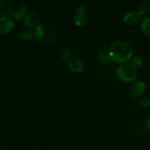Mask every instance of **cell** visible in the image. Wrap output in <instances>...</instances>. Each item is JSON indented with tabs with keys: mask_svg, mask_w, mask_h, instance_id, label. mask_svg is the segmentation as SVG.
Masks as SVG:
<instances>
[{
	"mask_svg": "<svg viewBox=\"0 0 150 150\" xmlns=\"http://www.w3.org/2000/svg\"><path fill=\"white\" fill-rule=\"evenodd\" d=\"M34 33L29 29H23L19 33V38L23 41H30L34 37Z\"/></svg>",
	"mask_w": 150,
	"mask_h": 150,
	"instance_id": "14",
	"label": "cell"
},
{
	"mask_svg": "<svg viewBox=\"0 0 150 150\" xmlns=\"http://www.w3.org/2000/svg\"><path fill=\"white\" fill-rule=\"evenodd\" d=\"M34 35L38 41L45 43H51L57 39V32L55 29L48 23L38 25L35 28Z\"/></svg>",
	"mask_w": 150,
	"mask_h": 150,
	"instance_id": "2",
	"label": "cell"
},
{
	"mask_svg": "<svg viewBox=\"0 0 150 150\" xmlns=\"http://www.w3.org/2000/svg\"><path fill=\"white\" fill-rule=\"evenodd\" d=\"M143 59L139 56H136V57H133L130 61V64L133 66L135 68L136 67H140L143 65Z\"/></svg>",
	"mask_w": 150,
	"mask_h": 150,
	"instance_id": "15",
	"label": "cell"
},
{
	"mask_svg": "<svg viewBox=\"0 0 150 150\" xmlns=\"http://www.w3.org/2000/svg\"><path fill=\"white\" fill-rule=\"evenodd\" d=\"M13 4L10 0H0V15L6 16L13 12Z\"/></svg>",
	"mask_w": 150,
	"mask_h": 150,
	"instance_id": "11",
	"label": "cell"
},
{
	"mask_svg": "<svg viewBox=\"0 0 150 150\" xmlns=\"http://www.w3.org/2000/svg\"><path fill=\"white\" fill-rule=\"evenodd\" d=\"M141 29L144 35L150 39V18H145L141 25Z\"/></svg>",
	"mask_w": 150,
	"mask_h": 150,
	"instance_id": "13",
	"label": "cell"
},
{
	"mask_svg": "<svg viewBox=\"0 0 150 150\" xmlns=\"http://www.w3.org/2000/svg\"><path fill=\"white\" fill-rule=\"evenodd\" d=\"M15 26V22L13 18L7 16L0 18V34L5 35L9 33Z\"/></svg>",
	"mask_w": 150,
	"mask_h": 150,
	"instance_id": "6",
	"label": "cell"
},
{
	"mask_svg": "<svg viewBox=\"0 0 150 150\" xmlns=\"http://www.w3.org/2000/svg\"><path fill=\"white\" fill-rule=\"evenodd\" d=\"M138 103L142 107H149L150 106V98L148 96H143L139 100Z\"/></svg>",
	"mask_w": 150,
	"mask_h": 150,
	"instance_id": "16",
	"label": "cell"
},
{
	"mask_svg": "<svg viewBox=\"0 0 150 150\" xmlns=\"http://www.w3.org/2000/svg\"><path fill=\"white\" fill-rule=\"evenodd\" d=\"M117 76L120 80L126 82H132L137 77V71L132 64L123 63L117 68Z\"/></svg>",
	"mask_w": 150,
	"mask_h": 150,
	"instance_id": "3",
	"label": "cell"
},
{
	"mask_svg": "<svg viewBox=\"0 0 150 150\" xmlns=\"http://www.w3.org/2000/svg\"><path fill=\"white\" fill-rule=\"evenodd\" d=\"M146 88V84L143 81H137L130 86V93L133 97H139L144 93Z\"/></svg>",
	"mask_w": 150,
	"mask_h": 150,
	"instance_id": "7",
	"label": "cell"
},
{
	"mask_svg": "<svg viewBox=\"0 0 150 150\" xmlns=\"http://www.w3.org/2000/svg\"><path fill=\"white\" fill-rule=\"evenodd\" d=\"M143 2L147 7L148 6H150V0H144V1H143Z\"/></svg>",
	"mask_w": 150,
	"mask_h": 150,
	"instance_id": "20",
	"label": "cell"
},
{
	"mask_svg": "<svg viewBox=\"0 0 150 150\" xmlns=\"http://www.w3.org/2000/svg\"><path fill=\"white\" fill-rule=\"evenodd\" d=\"M98 60L102 64H108L111 61L109 51L105 48H100L98 51Z\"/></svg>",
	"mask_w": 150,
	"mask_h": 150,
	"instance_id": "12",
	"label": "cell"
},
{
	"mask_svg": "<svg viewBox=\"0 0 150 150\" xmlns=\"http://www.w3.org/2000/svg\"><path fill=\"white\" fill-rule=\"evenodd\" d=\"M68 68L73 73H81L84 70V64L79 58H72L68 61Z\"/></svg>",
	"mask_w": 150,
	"mask_h": 150,
	"instance_id": "8",
	"label": "cell"
},
{
	"mask_svg": "<svg viewBox=\"0 0 150 150\" xmlns=\"http://www.w3.org/2000/svg\"><path fill=\"white\" fill-rule=\"evenodd\" d=\"M149 8H148L147 6H146L145 4L144 5H141L140 7H139V10H138V12H139L142 16V15L146 14V13H149Z\"/></svg>",
	"mask_w": 150,
	"mask_h": 150,
	"instance_id": "18",
	"label": "cell"
},
{
	"mask_svg": "<svg viewBox=\"0 0 150 150\" xmlns=\"http://www.w3.org/2000/svg\"><path fill=\"white\" fill-rule=\"evenodd\" d=\"M26 11H27V7H26V4H22V3L16 4L12 12L13 17L16 20H21L23 18H24L25 16H26Z\"/></svg>",
	"mask_w": 150,
	"mask_h": 150,
	"instance_id": "9",
	"label": "cell"
},
{
	"mask_svg": "<svg viewBox=\"0 0 150 150\" xmlns=\"http://www.w3.org/2000/svg\"><path fill=\"white\" fill-rule=\"evenodd\" d=\"M145 125H146V128L149 129L150 130V115L146 118V122H145Z\"/></svg>",
	"mask_w": 150,
	"mask_h": 150,
	"instance_id": "19",
	"label": "cell"
},
{
	"mask_svg": "<svg viewBox=\"0 0 150 150\" xmlns=\"http://www.w3.org/2000/svg\"><path fill=\"white\" fill-rule=\"evenodd\" d=\"M62 59L63 61H69V58L70 57V52L68 50H64V51H62L61 54Z\"/></svg>",
	"mask_w": 150,
	"mask_h": 150,
	"instance_id": "17",
	"label": "cell"
},
{
	"mask_svg": "<svg viewBox=\"0 0 150 150\" xmlns=\"http://www.w3.org/2000/svg\"><path fill=\"white\" fill-rule=\"evenodd\" d=\"M142 150H149V149H142Z\"/></svg>",
	"mask_w": 150,
	"mask_h": 150,
	"instance_id": "21",
	"label": "cell"
},
{
	"mask_svg": "<svg viewBox=\"0 0 150 150\" xmlns=\"http://www.w3.org/2000/svg\"><path fill=\"white\" fill-rule=\"evenodd\" d=\"M40 21V16L39 13L37 12H32L25 16L23 23L26 27L32 29V28H35V26L37 27L38 26Z\"/></svg>",
	"mask_w": 150,
	"mask_h": 150,
	"instance_id": "5",
	"label": "cell"
},
{
	"mask_svg": "<svg viewBox=\"0 0 150 150\" xmlns=\"http://www.w3.org/2000/svg\"><path fill=\"white\" fill-rule=\"evenodd\" d=\"M141 18H142V15L136 11H131L130 13H127L125 16H124V21L127 24L129 25H133L136 24L140 21Z\"/></svg>",
	"mask_w": 150,
	"mask_h": 150,
	"instance_id": "10",
	"label": "cell"
},
{
	"mask_svg": "<svg viewBox=\"0 0 150 150\" xmlns=\"http://www.w3.org/2000/svg\"><path fill=\"white\" fill-rule=\"evenodd\" d=\"M89 21L88 9L84 5H81L77 9L74 16V21L78 26H84L87 25Z\"/></svg>",
	"mask_w": 150,
	"mask_h": 150,
	"instance_id": "4",
	"label": "cell"
},
{
	"mask_svg": "<svg viewBox=\"0 0 150 150\" xmlns=\"http://www.w3.org/2000/svg\"><path fill=\"white\" fill-rule=\"evenodd\" d=\"M133 50L131 45L126 41L118 40L110 46L109 54L111 60L117 63H125L132 59Z\"/></svg>",
	"mask_w": 150,
	"mask_h": 150,
	"instance_id": "1",
	"label": "cell"
}]
</instances>
